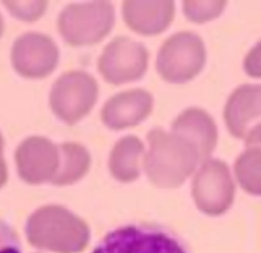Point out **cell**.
<instances>
[{"instance_id":"obj_1","label":"cell","mask_w":261,"mask_h":253,"mask_svg":"<svg viewBox=\"0 0 261 253\" xmlns=\"http://www.w3.org/2000/svg\"><path fill=\"white\" fill-rule=\"evenodd\" d=\"M92 253H192L176 233L153 224L119 227L102 238Z\"/></svg>"},{"instance_id":"obj_2","label":"cell","mask_w":261,"mask_h":253,"mask_svg":"<svg viewBox=\"0 0 261 253\" xmlns=\"http://www.w3.org/2000/svg\"><path fill=\"white\" fill-rule=\"evenodd\" d=\"M0 253H23L22 243L13 229L0 220Z\"/></svg>"}]
</instances>
